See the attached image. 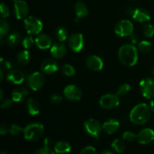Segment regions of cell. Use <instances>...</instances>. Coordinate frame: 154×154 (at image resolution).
<instances>
[{
  "label": "cell",
  "mask_w": 154,
  "mask_h": 154,
  "mask_svg": "<svg viewBox=\"0 0 154 154\" xmlns=\"http://www.w3.org/2000/svg\"><path fill=\"white\" fill-rule=\"evenodd\" d=\"M118 59L120 63L126 66L132 67L137 63L138 60V48L132 44H126L118 51Z\"/></svg>",
  "instance_id": "1"
},
{
  "label": "cell",
  "mask_w": 154,
  "mask_h": 154,
  "mask_svg": "<svg viewBox=\"0 0 154 154\" xmlns=\"http://www.w3.org/2000/svg\"><path fill=\"white\" fill-rule=\"evenodd\" d=\"M150 107L145 103H140L135 105L129 114V120L135 125L145 124L150 119Z\"/></svg>",
  "instance_id": "2"
},
{
  "label": "cell",
  "mask_w": 154,
  "mask_h": 154,
  "mask_svg": "<svg viewBox=\"0 0 154 154\" xmlns=\"http://www.w3.org/2000/svg\"><path fill=\"white\" fill-rule=\"evenodd\" d=\"M45 132L44 126L38 123H32L27 125L23 130V136L28 141H35L42 138Z\"/></svg>",
  "instance_id": "3"
},
{
  "label": "cell",
  "mask_w": 154,
  "mask_h": 154,
  "mask_svg": "<svg viewBox=\"0 0 154 154\" xmlns=\"http://www.w3.org/2000/svg\"><path fill=\"white\" fill-rule=\"evenodd\" d=\"M24 26L29 35H39L43 29V23L35 16H28L24 20Z\"/></svg>",
  "instance_id": "4"
},
{
  "label": "cell",
  "mask_w": 154,
  "mask_h": 154,
  "mask_svg": "<svg viewBox=\"0 0 154 154\" xmlns=\"http://www.w3.org/2000/svg\"><path fill=\"white\" fill-rule=\"evenodd\" d=\"M26 84L29 88L33 91L40 90L45 83V78L42 72H35L26 77Z\"/></svg>",
  "instance_id": "5"
},
{
  "label": "cell",
  "mask_w": 154,
  "mask_h": 154,
  "mask_svg": "<svg viewBox=\"0 0 154 154\" xmlns=\"http://www.w3.org/2000/svg\"><path fill=\"white\" fill-rule=\"evenodd\" d=\"M134 26L129 20H122L117 23L114 27V32L120 37H127L133 34Z\"/></svg>",
  "instance_id": "6"
},
{
  "label": "cell",
  "mask_w": 154,
  "mask_h": 154,
  "mask_svg": "<svg viewBox=\"0 0 154 154\" xmlns=\"http://www.w3.org/2000/svg\"><path fill=\"white\" fill-rule=\"evenodd\" d=\"M99 105L104 109H114L120 105V96L117 93H108L104 95L99 99Z\"/></svg>",
  "instance_id": "7"
},
{
  "label": "cell",
  "mask_w": 154,
  "mask_h": 154,
  "mask_svg": "<svg viewBox=\"0 0 154 154\" xmlns=\"http://www.w3.org/2000/svg\"><path fill=\"white\" fill-rule=\"evenodd\" d=\"M140 90L144 97L148 99L154 98V79L150 77L144 78L140 81Z\"/></svg>",
  "instance_id": "8"
},
{
  "label": "cell",
  "mask_w": 154,
  "mask_h": 154,
  "mask_svg": "<svg viewBox=\"0 0 154 154\" xmlns=\"http://www.w3.org/2000/svg\"><path fill=\"white\" fill-rule=\"evenodd\" d=\"M84 127L86 132L91 136L98 138L100 135L102 129V125L99 121L95 119L90 118L84 123Z\"/></svg>",
  "instance_id": "9"
},
{
  "label": "cell",
  "mask_w": 154,
  "mask_h": 154,
  "mask_svg": "<svg viewBox=\"0 0 154 154\" xmlns=\"http://www.w3.org/2000/svg\"><path fill=\"white\" fill-rule=\"evenodd\" d=\"M82 91L79 87L74 84H70L65 87L63 96L69 102H78L82 98Z\"/></svg>",
  "instance_id": "10"
},
{
  "label": "cell",
  "mask_w": 154,
  "mask_h": 154,
  "mask_svg": "<svg viewBox=\"0 0 154 154\" xmlns=\"http://www.w3.org/2000/svg\"><path fill=\"white\" fill-rule=\"evenodd\" d=\"M68 45L72 51L78 53L81 51L84 46V36L80 32H75L69 36L68 39Z\"/></svg>",
  "instance_id": "11"
},
{
  "label": "cell",
  "mask_w": 154,
  "mask_h": 154,
  "mask_svg": "<svg viewBox=\"0 0 154 154\" xmlns=\"http://www.w3.org/2000/svg\"><path fill=\"white\" fill-rule=\"evenodd\" d=\"M29 6L24 0H17L14 5V14L17 19L25 20L29 14Z\"/></svg>",
  "instance_id": "12"
},
{
  "label": "cell",
  "mask_w": 154,
  "mask_h": 154,
  "mask_svg": "<svg viewBox=\"0 0 154 154\" xmlns=\"http://www.w3.org/2000/svg\"><path fill=\"white\" fill-rule=\"evenodd\" d=\"M40 69L45 75H53L59 70L60 66L54 58H48L42 62Z\"/></svg>",
  "instance_id": "13"
},
{
  "label": "cell",
  "mask_w": 154,
  "mask_h": 154,
  "mask_svg": "<svg viewBox=\"0 0 154 154\" xmlns=\"http://www.w3.org/2000/svg\"><path fill=\"white\" fill-rule=\"evenodd\" d=\"M130 16L138 23H146L150 20V12L143 8L132 9L130 11Z\"/></svg>",
  "instance_id": "14"
},
{
  "label": "cell",
  "mask_w": 154,
  "mask_h": 154,
  "mask_svg": "<svg viewBox=\"0 0 154 154\" xmlns=\"http://www.w3.org/2000/svg\"><path fill=\"white\" fill-rule=\"evenodd\" d=\"M86 66L89 69L94 72H99L103 68L104 63L101 57L96 55L89 56L86 60Z\"/></svg>",
  "instance_id": "15"
},
{
  "label": "cell",
  "mask_w": 154,
  "mask_h": 154,
  "mask_svg": "<svg viewBox=\"0 0 154 154\" xmlns=\"http://www.w3.org/2000/svg\"><path fill=\"white\" fill-rule=\"evenodd\" d=\"M137 140L141 144H148L154 140V131L150 128H145L137 135Z\"/></svg>",
  "instance_id": "16"
},
{
  "label": "cell",
  "mask_w": 154,
  "mask_h": 154,
  "mask_svg": "<svg viewBox=\"0 0 154 154\" xmlns=\"http://www.w3.org/2000/svg\"><path fill=\"white\" fill-rule=\"evenodd\" d=\"M35 41L36 46L41 50H47L53 46L52 38L48 34H39Z\"/></svg>",
  "instance_id": "17"
},
{
  "label": "cell",
  "mask_w": 154,
  "mask_h": 154,
  "mask_svg": "<svg viewBox=\"0 0 154 154\" xmlns=\"http://www.w3.org/2000/svg\"><path fill=\"white\" fill-rule=\"evenodd\" d=\"M7 80L11 84L19 85L25 81V74L18 69H12L8 73Z\"/></svg>",
  "instance_id": "18"
},
{
  "label": "cell",
  "mask_w": 154,
  "mask_h": 154,
  "mask_svg": "<svg viewBox=\"0 0 154 154\" xmlns=\"http://www.w3.org/2000/svg\"><path fill=\"white\" fill-rule=\"evenodd\" d=\"M67 53V48L65 44L63 42H58L51 48V54L53 58L56 60H60V59L63 58L66 55Z\"/></svg>",
  "instance_id": "19"
},
{
  "label": "cell",
  "mask_w": 154,
  "mask_h": 154,
  "mask_svg": "<svg viewBox=\"0 0 154 154\" xmlns=\"http://www.w3.org/2000/svg\"><path fill=\"white\" fill-rule=\"evenodd\" d=\"M120 129V122L116 119H108L102 124V129L108 135L116 133Z\"/></svg>",
  "instance_id": "20"
},
{
  "label": "cell",
  "mask_w": 154,
  "mask_h": 154,
  "mask_svg": "<svg viewBox=\"0 0 154 154\" xmlns=\"http://www.w3.org/2000/svg\"><path fill=\"white\" fill-rule=\"evenodd\" d=\"M29 96V91L24 87L15 88L11 93V99L14 102H21L25 101Z\"/></svg>",
  "instance_id": "21"
},
{
  "label": "cell",
  "mask_w": 154,
  "mask_h": 154,
  "mask_svg": "<svg viewBox=\"0 0 154 154\" xmlns=\"http://www.w3.org/2000/svg\"><path fill=\"white\" fill-rule=\"evenodd\" d=\"M26 106L29 114H30L31 116H36L40 113V105L35 99L30 98V99H27Z\"/></svg>",
  "instance_id": "22"
},
{
  "label": "cell",
  "mask_w": 154,
  "mask_h": 154,
  "mask_svg": "<svg viewBox=\"0 0 154 154\" xmlns=\"http://www.w3.org/2000/svg\"><path fill=\"white\" fill-rule=\"evenodd\" d=\"M75 14L78 19L84 18L89 14V10L85 3L82 1H78L75 5Z\"/></svg>",
  "instance_id": "23"
},
{
  "label": "cell",
  "mask_w": 154,
  "mask_h": 154,
  "mask_svg": "<svg viewBox=\"0 0 154 154\" xmlns=\"http://www.w3.org/2000/svg\"><path fill=\"white\" fill-rule=\"evenodd\" d=\"M31 60V54L28 50H23L21 51L17 54L16 60L17 63L20 66H25L28 64Z\"/></svg>",
  "instance_id": "24"
},
{
  "label": "cell",
  "mask_w": 154,
  "mask_h": 154,
  "mask_svg": "<svg viewBox=\"0 0 154 154\" xmlns=\"http://www.w3.org/2000/svg\"><path fill=\"white\" fill-rule=\"evenodd\" d=\"M71 144L69 142L65 141H60L56 143L54 145V150L58 154L68 153L71 151Z\"/></svg>",
  "instance_id": "25"
},
{
  "label": "cell",
  "mask_w": 154,
  "mask_h": 154,
  "mask_svg": "<svg viewBox=\"0 0 154 154\" xmlns=\"http://www.w3.org/2000/svg\"><path fill=\"white\" fill-rule=\"evenodd\" d=\"M22 42L20 35L17 32H12L8 35L7 44L11 47H16Z\"/></svg>",
  "instance_id": "26"
},
{
  "label": "cell",
  "mask_w": 154,
  "mask_h": 154,
  "mask_svg": "<svg viewBox=\"0 0 154 154\" xmlns=\"http://www.w3.org/2000/svg\"><path fill=\"white\" fill-rule=\"evenodd\" d=\"M55 37L60 42H63L67 39L68 31L66 27L59 26L55 30Z\"/></svg>",
  "instance_id": "27"
},
{
  "label": "cell",
  "mask_w": 154,
  "mask_h": 154,
  "mask_svg": "<svg viewBox=\"0 0 154 154\" xmlns=\"http://www.w3.org/2000/svg\"><path fill=\"white\" fill-rule=\"evenodd\" d=\"M152 49V45L148 41H141L138 43V50L143 54H148Z\"/></svg>",
  "instance_id": "28"
},
{
  "label": "cell",
  "mask_w": 154,
  "mask_h": 154,
  "mask_svg": "<svg viewBox=\"0 0 154 154\" xmlns=\"http://www.w3.org/2000/svg\"><path fill=\"white\" fill-rule=\"evenodd\" d=\"M111 147H112L113 150H114L117 153H120L124 151L126 145H125L124 141H122V140L115 139L111 144Z\"/></svg>",
  "instance_id": "29"
},
{
  "label": "cell",
  "mask_w": 154,
  "mask_h": 154,
  "mask_svg": "<svg viewBox=\"0 0 154 154\" xmlns=\"http://www.w3.org/2000/svg\"><path fill=\"white\" fill-rule=\"evenodd\" d=\"M61 72L67 77H73L76 73L75 69L70 64H64L61 67Z\"/></svg>",
  "instance_id": "30"
},
{
  "label": "cell",
  "mask_w": 154,
  "mask_h": 154,
  "mask_svg": "<svg viewBox=\"0 0 154 154\" xmlns=\"http://www.w3.org/2000/svg\"><path fill=\"white\" fill-rule=\"evenodd\" d=\"M9 30H10V26L8 23L5 19L2 18L0 20V36L3 38L5 37L8 34Z\"/></svg>",
  "instance_id": "31"
},
{
  "label": "cell",
  "mask_w": 154,
  "mask_h": 154,
  "mask_svg": "<svg viewBox=\"0 0 154 154\" xmlns=\"http://www.w3.org/2000/svg\"><path fill=\"white\" fill-rule=\"evenodd\" d=\"M35 43V41L33 38L32 36L29 35H26L22 39V46L25 48L26 50H28L29 48H31L34 45V44Z\"/></svg>",
  "instance_id": "32"
},
{
  "label": "cell",
  "mask_w": 154,
  "mask_h": 154,
  "mask_svg": "<svg viewBox=\"0 0 154 154\" xmlns=\"http://www.w3.org/2000/svg\"><path fill=\"white\" fill-rule=\"evenodd\" d=\"M131 87L129 84H121L120 87H118L117 90V94L120 97H122V96H125L126 95L129 94V93L130 92Z\"/></svg>",
  "instance_id": "33"
},
{
  "label": "cell",
  "mask_w": 154,
  "mask_h": 154,
  "mask_svg": "<svg viewBox=\"0 0 154 154\" xmlns=\"http://www.w3.org/2000/svg\"><path fill=\"white\" fill-rule=\"evenodd\" d=\"M142 33L147 38H152L154 36V26L150 23H145L142 26Z\"/></svg>",
  "instance_id": "34"
},
{
  "label": "cell",
  "mask_w": 154,
  "mask_h": 154,
  "mask_svg": "<svg viewBox=\"0 0 154 154\" xmlns=\"http://www.w3.org/2000/svg\"><path fill=\"white\" fill-rule=\"evenodd\" d=\"M23 130L24 129H23L22 127H20V126L17 124H12L9 127V133L11 134V135L14 137L18 136V135L23 133Z\"/></svg>",
  "instance_id": "35"
},
{
  "label": "cell",
  "mask_w": 154,
  "mask_h": 154,
  "mask_svg": "<svg viewBox=\"0 0 154 154\" xmlns=\"http://www.w3.org/2000/svg\"><path fill=\"white\" fill-rule=\"evenodd\" d=\"M123 139L126 142H133L137 139V135L132 132L126 131L123 134Z\"/></svg>",
  "instance_id": "36"
},
{
  "label": "cell",
  "mask_w": 154,
  "mask_h": 154,
  "mask_svg": "<svg viewBox=\"0 0 154 154\" xmlns=\"http://www.w3.org/2000/svg\"><path fill=\"white\" fill-rule=\"evenodd\" d=\"M1 68L4 69V71L10 72L11 70L14 69V64L9 60H4V59L1 58Z\"/></svg>",
  "instance_id": "37"
},
{
  "label": "cell",
  "mask_w": 154,
  "mask_h": 154,
  "mask_svg": "<svg viewBox=\"0 0 154 154\" xmlns=\"http://www.w3.org/2000/svg\"><path fill=\"white\" fill-rule=\"evenodd\" d=\"M63 96L59 93H53L50 96V100H51V103L54 105H59L63 102Z\"/></svg>",
  "instance_id": "38"
},
{
  "label": "cell",
  "mask_w": 154,
  "mask_h": 154,
  "mask_svg": "<svg viewBox=\"0 0 154 154\" xmlns=\"http://www.w3.org/2000/svg\"><path fill=\"white\" fill-rule=\"evenodd\" d=\"M0 11H1V17L2 19H5L10 14V10H9L8 7L7 5L4 2L1 3V6H0Z\"/></svg>",
  "instance_id": "39"
},
{
  "label": "cell",
  "mask_w": 154,
  "mask_h": 154,
  "mask_svg": "<svg viewBox=\"0 0 154 154\" xmlns=\"http://www.w3.org/2000/svg\"><path fill=\"white\" fill-rule=\"evenodd\" d=\"M33 154H55V153L51 147H44L38 149Z\"/></svg>",
  "instance_id": "40"
},
{
  "label": "cell",
  "mask_w": 154,
  "mask_h": 154,
  "mask_svg": "<svg viewBox=\"0 0 154 154\" xmlns=\"http://www.w3.org/2000/svg\"><path fill=\"white\" fill-rule=\"evenodd\" d=\"M12 99H5L2 101H1V108L2 109H9L13 105Z\"/></svg>",
  "instance_id": "41"
},
{
  "label": "cell",
  "mask_w": 154,
  "mask_h": 154,
  "mask_svg": "<svg viewBox=\"0 0 154 154\" xmlns=\"http://www.w3.org/2000/svg\"><path fill=\"white\" fill-rule=\"evenodd\" d=\"M80 154H97L96 150L93 147L91 146H88V147H86L83 149L81 151Z\"/></svg>",
  "instance_id": "42"
},
{
  "label": "cell",
  "mask_w": 154,
  "mask_h": 154,
  "mask_svg": "<svg viewBox=\"0 0 154 154\" xmlns=\"http://www.w3.org/2000/svg\"><path fill=\"white\" fill-rule=\"evenodd\" d=\"M8 132H9V128H8L7 126L3 124V123L1 124V126H0V134H1L2 135H6Z\"/></svg>",
  "instance_id": "43"
},
{
  "label": "cell",
  "mask_w": 154,
  "mask_h": 154,
  "mask_svg": "<svg viewBox=\"0 0 154 154\" xmlns=\"http://www.w3.org/2000/svg\"><path fill=\"white\" fill-rule=\"evenodd\" d=\"M129 38H130V41H131V42H132V45H134V44L138 43V40H139V38L138 37V35H135V34H132V35H131L130 36H129Z\"/></svg>",
  "instance_id": "44"
},
{
  "label": "cell",
  "mask_w": 154,
  "mask_h": 154,
  "mask_svg": "<svg viewBox=\"0 0 154 154\" xmlns=\"http://www.w3.org/2000/svg\"><path fill=\"white\" fill-rule=\"evenodd\" d=\"M52 144H53V141L52 139L50 138H46L45 139V141H44V145H45V147H51V146L52 145Z\"/></svg>",
  "instance_id": "45"
},
{
  "label": "cell",
  "mask_w": 154,
  "mask_h": 154,
  "mask_svg": "<svg viewBox=\"0 0 154 154\" xmlns=\"http://www.w3.org/2000/svg\"><path fill=\"white\" fill-rule=\"evenodd\" d=\"M3 80H4V69L1 68L0 69V81L2 82Z\"/></svg>",
  "instance_id": "46"
},
{
  "label": "cell",
  "mask_w": 154,
  "mask_h": 154,
  "mask_svg": "<svg viewBox=\"0 0 154 154\" xmlns=\"http://www.w3.org/2000/svg\"><path fill=\"white\" fill-rule=\"evenodd\" d=\"M149 107H150V109L152 112L154 113V99L150 101V104H149Z\"/></svg>",
  "instance_id": "47"
},
{
  "label": "cell",
  "mask_w": 154,
  "mask_h": 154,
  "mask_svg": "<svg viewBox=\"0 0 154 154\" xmlns=\"http://www.w3.org/2000/svg\"><path fill=\"white\" fill-rule=\"evenodd\" d=\"M3 97H4V93H3L2 89H0V101H2Z\"/></svg>",
  "instance_id": "48"
},
{
  "label": "cell",
  "mask_w": 154,
  "mask_h": 154,
  "mask_svg": "<svg viewBox=\"0 0 154 154\" xmlns=\"http://www.w3.org/2000/svg\"><path fill=\"white\" fill-rule=\"evenodd\" d=\"M100 154H114V153H113L112 152L109 151V150H104V151H102Z\"/></svg>",
  "instance_id": "49"
},
{
  "label": "cell",
  "mask_w": 154,
  "mask_h": 154,
  "mask_svg": "<svg viewBox=\"0 0 154 154\" xmlns=\"http://www.w3.org/2000/svg\"><path fill=\"white\" fill-rule=\"evenodd\" d=\"M0 154H8V153L6 151H2L1 153H0Z\"/></svg>",
  "instance_id": "50"
},
{
  "label": "cell",
  "mask_w": 154,
  "mask_h": 154,
  "mask_svg": "<svg viewBox=\"0 0 154 154\" xmlns=\"http://www.w3.org/2000/svg\"><path fill=\"white\" fill-rule=\"evenodd\" d=\"M152 73H153V75H154V66H153V71H152Z\"/></svg>",
  "instance_id": "51"
},
{
  "label": "cell",
  "mask_w": 154,
  "mask_h": 154,
  "mask_svg": "<svg viewBox=\"0 0 154 154\" xmlns=\"http://www.w3.org/2000/svg\"><path fill=\"white\" fill-rule=\"evenodd\" d=\"M11 1H14V2H16L17 0H11Z\"/></svg>",
  "instance_id": "52"
},
{
  "label": "cell",
  "mask_w": 154,
  "mask_h": 154,
  "mask_svg": "<svg viewBox=\"0 0 154 154\" xmlns=\"http://www.w3.org/2000/svg\"><path fill=\"white\" fill-rule=\"evenodd\" d=\"M20 154H26V153H20Z\"/></svg>",
  "instance_id": "53"
}]
</instances>
